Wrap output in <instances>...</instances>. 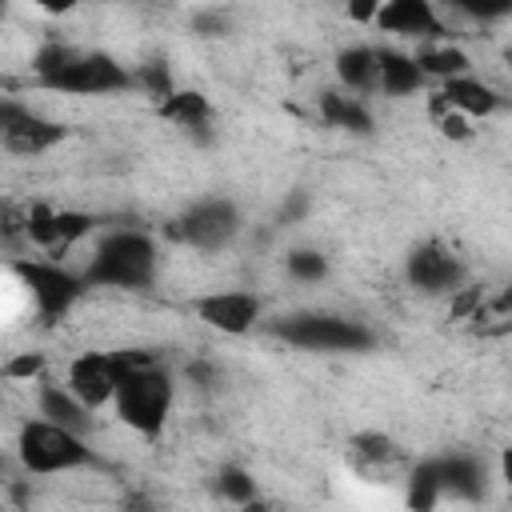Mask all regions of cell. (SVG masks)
Instances as JSON below:
<instances>
[{
	"mask_svg": "<svg viewBox=\"0 0 512 512\" xmlns=\"http://www.w3.org/2000/svg\"><path fill=\"white\" fill-rule=\"evenodd\" d=\"M440 96L460 112V116H492L500 108V96L492 84L476 80V76H456L448 84H440Z\"/></svg>",
	"mask_w": 512,
	"mask_h": 512,
	"instance_id": "14",
	"label": "cell"
},
{
	"mask_svg": "<svg viewBox=\"0 0 512 512\" xmlns=\"http://www.w3.org/2000/svg\"><path fill=\"white\" fill-rule=\"evenodd\" d=\"M64 384H68V392L84 408H100V404L116 400V388H120V356L116 352H80L68 364Z\"/></svg>",
	"mask_w": 512,
	"mask_h": 512,
	"instance_id": "9",
	"label": "cell"
},
{
	"mask_svg": "<svg viewBox=\"0 0 512 512\" xmlns=\"http://www.w3.org/2000/svg\"><path fill=\"white\" fill-rule=\"evenodd\" d=\"M156 116H160V120H172V124H180V128H188V132H200V128L212 124V104H208L204 92L176 88L172 96H164V100L156 104Z\"/></svg>",
	"mask_w": 512,
	"mask_h": 512,
	"instance_id": "16",
	"label": "cell"
},
{
	"mask_svg": "<svg viewBox=\"0 0 512 512\" xmlns=\"http://www.w3.org/2000/svg\"><path fill=\"white\" fill-rule=\"evenodd\" d=\"M376 28L380 32H396V36H408V40H432L440 36V16L432 12L428 0H392V4H380L376 8Z\"/></svg>",
	"mask_w": 512,
	"mask_h": 512,
	"instance_id": "12",
	"label": "cell"
},
{
	"mask_svg": "<svg viewBox=\"0 0 512 512\" xmlns=\"http://www.w3.org/2000/svg\"><path fill=\"white\" fill-rule=\"evenodd\" d=\"M416 64H420L424 76H436L440 84H448L456 76H468V68H472L468 56L456 44H428V48L416 52Z\"/></svg>",
	"mask_w": 512,
	"mask_h": 512,
	"instance_id": "21",
	"label": "cell"
},
{
	"mask_svg": "<svg viewBox=\"0 0 512 512\" xmlns=\"http://www.w3.org/2000/svg\"><path fill=\"white\" fill-rule=\"evenodd\" d=\"M288 276L300 284H320L328 276V260L312 248H296V252H288Z\"/></svg>",
	"mask_w": 512,
	"mask_h": 512,
	"instance_id": "25",
	"label": "cell"
},
{
	"mask_svg": "<svg viewBox=\"0 0 512 512\" xmlns=\"http://www.w3.org/2000/svg\"><path fill=\"white\" fill-rule=\"evenodd\" d=\"M272 332L304 352H364L372 348V332L360 320L332 312H296L272 324Z\"/></svg>",
	"mask_w": 512,
	"mask_h": 512,
	"instance_id": "5",
	"label": "cell"
},
{
	"mask_svg": "<svg viewBox=\"0 0 512 512\" xmlns=\"http://www.w3.org/2000/svg\"><path fill=\"white\" fill-rule=\"evenodd\" d=\"M504 60H508V68H512V48H508V52H504Z\"/></svg>",
	"mask_w": 512,
	"mask_h": 512,
	"instance_id": "31",
	"label": "cell"
},
{
	"mask_svg": "<svg viewBox=\"0 0 512 512\" xmlns=\"http://www.w3.org/2000/svg\"><path fill=\"white\" fill-rule=\"evenodd\" d=\"M88 412H92V408H84V404L68 392V384H40V416H44V420H52V424L72 428V432L84 436V428L92 424Z\"/></svg>",
	"mask_w": 512,
	"mask_h": 512,
	"instance_id": "17",
	"label": "cell"
},
{
	"mask_svg": "<svg viewBox=\"0 0 512 512\" xmlns=\"http://www.w3.org/2000/svg\"><path fill=\"white\" fill-rule=\"evenodd\" d=\"M336 76L348 92H376L380 88V64H376V48H344L336 56Z\"/></svg>",
	"mask_w": 512,
	"mask_h": 512,
	"instance_id": "18",
	"label": "cell"
},
{
	"mask_svg": "<svg viewBox=\"0 0 512 512\" xmlns=\"http://www.w3.org/2000/svg\"><path fill=\"white\" fill-rule=\"evenodd\" d=\"M436 476H440V492L448 500H480L484 496V464H476L472 456H436Z\"/></svg>",
	"mask_w": 512,
	"mask_h": 512,
	"instance_id": "13",
	"label": "cell"
},
{
	"mask_svg": "<svg viewBox=\"0 0 512 512\" xmlns=\"http://www.w3.org/2000/svg\"><path fill=\"white\" fill-rule=\"evenodd\" d=\"M440 500H444V492H440L436 464H432V460H420V464L408 472V484H404V504H408V512H432Z\"/></svg>",
	"mask_w": 512,
	"mask_h": 512,
	"instance_id": "22",
	"label": "cell"
},
{
	"mask_svg": "<svg viewBox=\"0 0 512 512\" xmlns=\"http://www.w3.org/2000/svg\"><path fill=\"white\" fill-rule=\"evenodd\" d=\"M500 332H512V324H504V328H500Z\"/></svg>",
	"mask_w": 512,
	"mask_h": 512,
	"instance_id": "32",
	"label": "cell"
},
{
	"mask_svg": "<svg viewBox=\"0 0 512 512\" xmlns=\"http://www.w3.org/2000/svg\"><path fill=\"white\" fill-rule=\"evenodd\" d=\"M92 228H96V220H92L88 212H72V208L56 212V252H60V248H72V244L84 240Z\"/></svg>",
	"mask_w": 512,
	"mask_h": 512,
	"instance_id": "26",
	"label": "cell"
},
{
	"mask_svg": "<svg viewBox=\"0 0 512 512\" xmlns=\"http://www.w3.org/2000/svg\"><path fill=\"white\" fill-rule=\"evenodd\" d=\"M12 276L24 284L28 300L36 304V312L44 320H60L72 312V304L80 300L84 292V276L68 272L64 264L56 260H16L12 264Z\"/></svg>",
	"mask_w": 512,
	"mask_h": 512,
	"instance_id": "6",
	"label": "cell"
},
{
	"mask_svg": "<svg viewBox=\"0 0 512 512\" xmlns=\"http://www.w3.org/2000/svg\"><path fill=\"white\" fill-rule=\"evenodd\" d=\"M116 356H120V388L112 404H116L120 424H128L140 436H160V428L168 424L172 400H176V384L168 368H160L156 356L140 348H124Z\"/></svg>",
	"mask_w": 512,
	"mask_h": 512,
	"instance_id": "2",
	"label": "cell"
},
{
	"mask_svg": "<svg viewBox=\"0 0 512 512\" xmlns=\"http://www.w3.org/2000/svg\"><path fill=\"white\" fill-rule=\"evenodd\" d=\"M236 228H240V216L228 200H200L172 224V236H180L200 252H216L236 236Z\"/></svg>",
	"mask_w": 512,
	"mask_h": 512,
	"instance_id": "8",
	"label": "cell"
},
{
	"mask_svg": "<svg viewBox=\"0 0 512 512\" xmlns=\"http://www.w3.org/2000/svg\"><path fill=\"white\" fill-rule=\"evenodd\" d=\"M212 488H216V496L228 500V504H240V508L256 504V480H252L244 468H236V464L220 468L216 480H212Z\"/></svg>",
	"mask_w": 512,
	"mask_h": 512,
	"instance_id": "23",
	"label": "cell"
},
{
	"mask_svg": "<svg viewBox=\"0 0 512 512\" xmlns=\"http://www.w3.org/2000/svg\"><path fill=\"white\" fill-rule=\"evenodd\" d=\"M192 312L224 336H244L260 320V300L252 292H208L192 304Z\"/></svg>",
	"mask_w": 512,
	"mask_h": 512,
	"instance_id": "10",
	"label": "cell"
},
{
	"mask_svg": "<svg viewBox=\"0 0 512 512\" xmlns=\"http://www.w3.org/2000/svg\"><path fill=\"white\" fill-rule=\"evenodd\" d=\"M500 480H504V488H508V496H512V448L500 452Z\"/></svg>",
	"mask_w": 512,
	"mask_h": 512,
	"instance_id": "30",
	"label": "cell"
},
{
	"mask_svg": "<svg viewBox=\"0 0 512 512\" xmlns=\"http://www.w3.org/2000/svg\"><path fill=\"white\" fill-rule=\"evenodd\" d=\"M16 456L28 472H40V476L72 472V468H84L96 460L80 432L60 428L52 420H28L16 436Z\"/></svg>",
	"mask_w": 512,
	"mask_h": 512,
	"instance_id": "4",
	"label": "cell"
},
{
	"mask_svg": "<svg viewBox=\"0 0 512 512\" xmlns=\"http://www.w3.org/2000/svg\"><path fill=\"white\" fill-rule=\"evenodd\" d=\"M32 80L48 92H68V96H108L136 88V72H128L120 60L72 44H44L32 60Z\"/></svg>",
	"mask_w": 512,
	"mask_h": 512,
	"instance_id": "1",
	"label": "cell"
},
{
	"mask_svg": "<svg viewBox=\"0 0 512 512\" xmlns=\"http://www.w3.org/2000/svg\"><path fill=\"white\" fill-rule=\"evenodd\" d=\"M0 140L12 156H40L64 140V124H56L16 100H4L0 104Z\"/></svg>",
	"mask_w": 512,
	"mask_h": 512,
	"instance_id": "7",
	"label": "cell"
},
{
	"mask_svg": "<svg viewBox=\"0 0 512 512\" xmlns=\"http://www.w3.org/2000/svg\"><path fill=\"white\" fill-rule=\"evenodd\" d=\"M404 272H408V284L420 288V292H456L460 280H464L460 260H456L444 244H420V248L408 256Z\"/></svg>",
	"mask_w": 512,
	"mask_h": 512,
	"instance_id": "11",
	"label": "cell"
},
{
	"mask_svg": "<svg viewBox=\"0 0 512 512\" xmlns=\"http://www.w3.org/2000/svg\"><path fill=\"white\" fill-rule=\"evenodd\" d=\"M352 464L364 472V476H388L396 464H400V448H396V440L392 436H384V432H360L356 440H352Z\"/></svg>",
	"mask_w": 512,
	"mask_h": 512,
	"instance_id": "19",
	"label": "cell"
},
{
	"mask_svg": "<svg viewBox=\"0 0 512 512\" xmlns=\"http://www.w3.org/2000/svg\"><path fill=\"white\" fill-rule=\"evenodd\" d=\"M428 112H432V124L448 136V140H468L472 136V128H468V116H460L440 92H432V100H428Z\"/></svg>",
	"mask_w": 512,
	"mask_h": 512,
	"instance_id": "24",
	"label": "cell"
},
{
	"mask_svg": "<svg viewBox=\"0 0 512 512\" xmlns=\"http://www.w3.org/2000/svg\"><path fill=\"white\" fill-rule=\"evenodd\" d=\"M136 88H144L148 96H172L176 88H172V76H168V68L164 64H144L140 72H136Z\"/></svg>",
	"mask_w": 512,
	"mask_h": 512,
	"instance_id": "27",
	"label": "cell"
},
{
	"mask_svg": "<svg viewBox=\"0 0 512 512\" xmlns=\"http://www.w3.org/2000/svg\"><path fill=\"white\" fill-rule=\"evenodd\" d=\"M124 512H156V504H152L148 496H140V492H128V500H124Z\"/></svg>",
	"mask_w": 512,
	"mask_h": 512,
	"instance_id": "29",
	"label": "cell"
},
{
	"mask_svg": "<svg viewBox=\"0 0 512 512\" xmlns=\"http://www.w3.org/2000/svg\"><path fill=\"white\" fill-rule=\"evenodd\" d=\"M376 64H380V92H388V96H408L424 84V72L416 64V56H408V52L376 48Z\"/></svg>",
	"mask_w": 512,
	"mask_h": 512,
	"instance_id": "15",
	"label": "cell"
},
{
	"mask_svg": "<svg viewBox=\"0 0 512 512\" xmlns=\"http://www.w3.org/2000/svg\"><path fill=\"white\" fill-rule=\"evenodd\" d=\"M156 276V244L144 232H108L96 240V252L84 268L92 288H144Z\"/></svg>",
	"mask_w": 512,
	"mask_h": 512,
	"instance_id": "3",
	"label": "cell"
},
{
	"mask_svg": "<svg viewBox=\"0 0 512 512\" xmlns=\"http://www.w3.org/2000/svg\"><path fill=\"white\" fill-rule=\"evenodd\" d=\"M40 368H44V356L40 352H24V356H16V360H8L4 364V372L12 376V380H32V376H40Z\"/></svg>",
	"mask_w": 512,
	"mask_h": 512,
	"instance_id": "28",
	"label": "cell"
},
{
	"mask_svg": "<svg viewBox=\"0 0 512 512\" xmlns=\"http://www.w3.org/2000/svg\"><path fill=\"white\" fill-rule=\"evenodd\" d=\"M320 116L332 128H344V132H372L368 108L356 96H344V92H320Z\"/></svg>",
	"mask_w": 512,
	"mask_h": 512,
	"instance_id": "20",
	"label": "cell"
}]
</instances>
